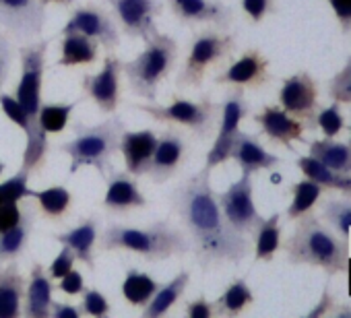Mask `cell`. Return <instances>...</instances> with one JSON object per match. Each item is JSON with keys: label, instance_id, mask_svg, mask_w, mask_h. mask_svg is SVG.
<instances>
[{"label": "cell", "instance_id": "44", "mask_svg": "<svg viewBox=\"0 0 351 318\" xmlns=\"http://www.w3.org/2000/svg\"><path fill=\"white\" fill-rule=\"evenodd\" d=\"M240 7H242V11L246 13V17L254 25L263 23L277 9L275 7V0H240Z\"/></svg>", "mask_w": 351, "mask_h": 318}, {"label": "cell", "instance_id": "28", "mask_svg": "<svg viewBox=\"0 0 351 318\" xmlns=\"http://www.w3.org/2000/svg\"><path fill=\"white\" fill-rule=\"evenodd\" d=\"M99 58V44L83 34H62L60 36V58L58 66H91Z\"/></svg>", "mask_w": 351, "mask_h": 318}, {"label": "cell", "instance_id": "34", "mask_svg": "<svg viewBox=\"0 0 351 318\" xmlns=\"http://www.w3.org/2000/svg\"><path fill=\"white\" fill-rule=\"evenodd\" d=\"M157 287H159V281H155L149 273L130 267V269H126L120 291L128 306L143 310L147 306V302L153 297V293L157 291Z\"/></svg>", "mask_w": 351, "mask_h": 318}, {"label": "cell", "instance_id": "11", "mask_svg": "<svg viewBox=\"0 0 351 318\" xmlns=\"http://www.w3.org/2000/svg\"><path fill=\"white\" fill-rule=\"evenodd\" d=\"M62 34H83L95 40L110 54L120 48L122 32L110 11H106L95 3H83L71 13L64 27L60 29V36Z\"/></svg>", "mask_w": 351, "mask_h": 318}, {"label": "cell", "instance_id": "24", "mask_svg": "<svg viewBox=\"0 0 351 318\" xmlns=\"http://www.w3.org/2000/svg\"><path fill=\"white\" fill-rule=\"evenodd\" d=\"M38 215L40 213L36 209V203H29V199H25L23 201L21 221L15 228H11V230L0 232V265H7L11 260H17V258H21L27 252Z\"/></svg>", "mask_w": 351, "mask_h": 318}, {"label": "cell", "instance_id": "15", "mask_svg": "<svg viewBox=\"0 0 351 318\" xmlns=\"http://www.w3.org/2000/svg\"><path fill=\"white\" fill-rule=\"evenodd\" d=\"M217 203L226 221L244 236L252 234L263 221V215L254 205V186L250 174H242L234 184H230L228 191L217 193Z\"/></svg>", "mask_w": 351, "mask_h": 318}, {"label": "cell", "instance_id": "21", "mask_svg": "<svg viewBox=\"0 0 351 318\" xmlns=\"http://www.w3.org/2000/svg\"><path fill=\"white\" fill-rule=\"evenodd\" d=\"M101 234V221L97 215H87L81 217L79 223L69 228L66 232L54 234V240L62 246H69L77 260H81L89 271H95V250H97V240Z\"/></svg>", "mask_w": 351, "mask_h": 318}, {"label": "cell", "instance_id": "7", "mask_svg": "<svg viewBox=\"0 0 351 318\" xmlns=\"http://www.w3.org/2000/svg\"><path fill=\"white\" fill-rule=\"evenodd\" d=\"M236 36L221 29H203L193 36L189 54L176 77L178 89H201L205 77L213 69H221L236 52Z\"/></svg>", "mask_w": 351, "mask_h": 318}, {"label": "cell", "instance_id": "47", "mask_svg": "<svg viewBox=\"0 0 351 318\" xmlns=\"http://www.w3.org/2000/svg\"><path fill=\"white\" fill-rule=\"evenodd\" d=\"M23 201L21 203H0V232L11 230L21 221Z\"/></svg>", "mask_w": 351, "mask_h": 318}, {"label": "cell", "instance_id": "48", "mask_svg": "<svg viewBox=\"0 0 351 318\" xmlns=\"http://www.w3.org/2000/svg\"><path fill=\"white\" fill-rule=\"evenodd\" d=\"M184 314L189 318H211L215 316V310H213V302H209L203 293L189 299L184 304Z\"/></svg>", "mask_w": 351, "mask_h": 318}, {"label": "cell", "instance_id": "10", "mask_svg": "<svg viewBox=\"0 0 351 318\" xmlns=\"http://www.w3.org/2000/svg\"><path fill=\"white\" fill-rule=\"evenodd\" d=\"M46 9L42 0H0V29L19 46L36 42L46 27Z\"/></svg>", "mask_w": 351, "mask_h": 318}, {"label": "cell", "instance_id": "42", "mask_svg": "<svg viewBox=\"0 0 351 318\" xmlns=\"http://www.w3.org/2000/svg\"><path fill=\"white\" fill-rule=\"evenodd\" d=\"M328 97L337 103H351V56L345 66L328 81Z\"/></svg>", "mask_w": 351, "mask_h": 318}, {"label": "cell", "instance_id": "4", "mask_svg": "<svg viewBox=\"0 0 351 318\" xmlns=\"http://www.w3.org/2000/svg\"><path fill=\"white\" fill-rule=\"evenodd\" d=\"M281 248L289 265L316 267L330 277L349 271V240L330 232L312 211L295 219V230Z\"/></svg>", "mask_w": 351, "mask_h": 318}, {"label": "cell", "instance_id": "46", "mask_svg": "<svg viewBox=\"0 0 351 318\" xmlns=\"http://www.w3.org/2000/svg\"><path fill=\"white\" fill-rule=\"evenodd\" d=\"M85 287H87L85 279L77 269H71L64 277L58 279V285H56V289L62 291L64 295H81Z\"/></svg>", "mask_w": 351, "mask_h": 318}, {"label": "cell", "instance_id": "30", "mask_svg": "<svg viewBox=\"0 0 351 318\" xmlns=\"http://www.w3.org/2000/svg\"><path fill=\"white\" fill-rule=\"evenodd\" d=\"M295 166L306 178L314 180L322 191H337V193H341L345 197H351V174L335 172V170L322 166L318 159H314L312 155L298 157Z\"/></svg>", "mask_w": 351, "mask_h": 318}, {"label": "cell", "instance_id": "5", "mask_svg": "<svg viewBox=\"0 0 351 318\" xmlns=\"http://www.w3.org/2000/svg\"><path fill=\"white\" fill-rule=\"evenodd\" d=\"M126 124L120 116H110L108 120L87 126L83 122H73L75 136L58 147L60 153L69 157V174L75 176L83 168H95L101 180L114 170L112 157L118 153L120 136Z\"/></svg>", "mask_w": 351, "mask_h": 318}, {"label": "cell", "instance_id": "16", "mask_svg": "<svg viewBox=\"0 0 351 318\" xmlns=\"http://www.w3.org/2000/svg\"><path fill=\"white\" fill-rule=\"evenodd\" d=\"M279 106L291 114L293 118L302 120L308 130L316 128V114H318V83L310 73H295L285 77L279 89Z\"/></svg>", "mask_w": 351, "mask_h": 318}, {"label": "cell", "instance_id": "50", "mask_svg": "<svg viewBox=\"0 0 351 318\" xmlns=\"http://www.w3.org/2000/svg\"><path fill=\"white\" fill-rule=\"evenodd\" d=\"M335 304H337V299L332 297V293H330V289L328 287H324V291L320 293V299L316 302V306L306 314V318H318V316H326V314H330L332 312V308H335Z\"/></svg>", "mask_w": 351, "mask_h": 318}, {"label": "cell", "instance_id": "35", "mask_svg": "<svg viewBox=\"0 0 351 318\" xmlns=\"http://www.w3.org/2000/svg\"><path fill=\"white\" fill-rule=\"evenodd\" d=\"M322 193L324 191L314 180H310L306 176L300 182H295L291 186V203H289V207L285 211L287 221H295L302 215L310 213L316 207V203H318V199H320Z\"/></svg>", "mask_w": 351, "mask_h": 318}, {"label": "cell", "instance_id": "52", "mask_svg": "<svg viewBox=\"0 0 351 318\" xmlns=\"http://www.w3.org/2000/svg\"><path fill=\"white\" fill-rule=\"evenodd\" d=\"M330 314L332 316H341V318H351V306H345V304L339 306V302H337Z\"/></svg>", "mask_w": 351, "mask_h": 318}, {"label": "cell", "instance_id": "12", "mask_svg": "<svg viewBox=\"0 0 351 318\" xmlns=\"http://www.w3.org/2000/svg\"><path fill=\"white\" fill-rule=\"evenodd\" d=\"M122 62L114 52L104 56L97 73H85L81 77V91L95 103L101 114H114L122 103Z\"/></svg>", "mask_w": 351, "mask_h": 318}, {"label": "cell", "instance_id": "53", "mask_svg": "<svg viewBox=\"0 0 351 318\" xmlns=\"http://www.w3.org/2000/svg\"><path fill=\"white\" fill-rule=\"evenodd\" d=\"M42 3L48 7V5H56V7H71L75 5V0H42Z\"/></svg>", "mask_w": 351, "mask_h": 318}, {"label": "cell", "instance_id": "31", "mask_svg": "<svg viewBox=\"0 0 351 318\" xmlns=\"http://www.w3.org/2000/svg\"><path fill=\"white\" fill-rule=\"evenodd\" d=\"M252 304H254V293H252L250 285L246 283L244 277H238V279L230 281V285L223 289V293L213 302V310L217 316L236 318V316L244 314Z\"/></svg>", "mask_w": 351, "mask_h": 318}, {"label": "cell", "instance_id": "2", "mask_svg": "<svg viewBox=\"0 0 351 318\" xmlns=\"http://www.w3.org/2000/svg\"><path fill=\"white\" fill-rule=\"evenodd\" d=\"M50 44H52L50 38H40L36 42L19 46L21 75H19V81L15 85L13 95L21 103V108L25 110V114L32 122V128H34V140L29 145H25L23 162H21V166L25 170H29L32 176L42 174V170L46 168V162H48V153H50L48 134L38 124L40 108L44 103L42 87H44L46 56H48Z\"/></svg>", "mask_w": 351, "mask_h": 318}, {"label": "cell", "instance_id": "8", "mask_svg": "<svg viewBox=\"0 0 351 318\" xmlns=\"http://www.w3.org/2000/svg\"><path fill=\"white\" fill-rule=\"evenodd\" d=\"M134 110L147 114L151 120L159 124H171L178 128H186L199 140H207L219 120V106L211 99L209 93H203L199 99H186L173 95L169 103H134Z\"/></svg>", "mask_w": 351, "mask_h": 318}, {"label": "cell", "instance_id": "49", "mask_svg": "<svg viewBox=\"0 0 351 318\" xmlns=\"http://www.w3.org/2000/svg\"><path fill=\"white\" fill-rule=\"evenodd\" d=\"M343 34L351 32V0H326Z\"/></svg>", "mask_w": 351, "mask_h": 318}, {"label": "cell", "instance_id": "37", "mask_svg": "<svg viewBox=\"0 0 351 318\" xmlns=\"http://www.w3.org/2000/svg\"><path fill=\"white\" fill-rule=\"evenodd\" d=\"M320 215L335 230L337 236H341L343 240H349V232H351V197L326 201L322 205Z\"/></svg>", "mask_w": 351, "mask_h": 318}, {"label": "cell", "instance_id": "13", "mask_svg": "<svg viewBox=\"0 0 351 318\" xmlns=\"http://www.w3.org/2000/svg\"><path fill=\"white\" fill-rule=\"evenodd\" d=\"M110 5L120 32L130 40L147 42L159 32L157 17H161L163 0H104Z\"/></svg>", "mask_w": 351, "mask_h": 318}, {"label": "cell", "instance_id": "6", "mask_svg": "<svg viewBox=\"0 0 351 318\" xmlns=\"http://www.w3.org/2000/svg\"><path fill=\"white\" fill-rule=\"evenodd\" d=\"M178 52V42L169 34L157 32L155 36H151L145 42V50L136 58L122 62V75L126 77L128 91L147 101H155L159 85L176 66Z\"/></svg>", "mask_w": 351, "mask_h": 318}, {"label": "cell", "instance_id": "1", "mask_svg": "<svg viewBox=\"0 0 351 318\" xmlns=\"http://www.w3.org/2000/svg\"><path fill=\"white\" fill-rule=\"evenodd\" d=\"M211 172L203 170L191 174L169 195L171 211L178 215L189 240L195 262L201 269L232 262L240 265L250 254V240L236 232L223 217L217 193L211 186Z\"/></svg>", "mask_w": 351, "mask_h": 318}, {"label": "cell", "instance_id": "19", "mask_svg": "<svg viewBox=\"0 0 351 318\" xmlns=\"http://www.w3.org/2000/svg\"><path fill=\"white\" fill-rule=\"evenodd\" d=\"M252 120L258 124L263 136L273 145H281L285 149H291V145L295 140L304 143L306 124L302 120L293 118L291 114H287L279 103L263 106L261 112H256L252 116Z\"/></svg>", "mask_w": 351, "mask_h": 318}, {"label": "cell", "instance_id": "40", "mask_svg": "<svg viewBox=\"0 0 351 318\" xmlns=\"http://www.w3.org/2000/svg\"><path fill=\"white\" fill-rule=\"evenodd\" d=\"M81 314L83 316H93V318H106L112 314V304L106 293L93 287H85L81 293Z\"/></svg>", "mask_w": 351, "mask_h": 318}, {"label": "cell", "instance_id": "33", "mask_svg": "<svg viewBox=\"0 0 351 318\" xmlns=\"http://www.w3.org/2000/svg\"><path fill=\"white\" fill-rule=\"evenodd\" d=\"M254 258L263 262H271L275 254L281 250V213H273L271 217H263V221L254 228Z\"/></svg>", "mask_w": 351, "mask_h": 318}, {"label": "cell", "instance_id": "39", "mask_svg": "<svg viewBox=\"0 0 351 318\" xmlns=\"http://www.w3.org/2000/svg\"><path fill=\"white\" fill-rule=\"evenodd\" d=\"M0 110H3V114L15 124L19 126L23 132H25V145H29L34 140V128H32V122L25 114V110L21 108V103L15 99L13 93H0Z\"/></svg>", "mask_w": 351, "mask_h": 318}, {"label": "cell", "instance_id": "17", "mask_svg": "<svg viewBox=\"0 0 351 318\" xmlns=\"http://www.w3.org/2000/svg\"><path fill=\"white\" fill-rule=\"evenodd\" d=\"M171 15L186 27L211 25L215 29H230L236 15L221 0H165Z\"/></svg>", "mask_w": 351, "mask_h": 318}, {"label": "cell", "instance_id": "36", "mask_svg": "<svg viewBox=\"0 0 351 318\" xmlns=\"http://www.w3.org/2000/svg\"><path fill=\"white\" fill-rule=\"evenodd\" d=\"M79 101H71V103H52V101H44L40 108V116H38V124L46 134H58L62 132L73 116V110L77 108Z\"/></svg>", "mask_w": 351, "mask_h": 318}, {"label": "cell", "instance_id": "27", "mask_svg": "<svg viewBox=\"0 0 351 318\" xmlns=\"http://www.w3.org/2000/svg\"><path fill=\"white\" fill-rule=\"evenodd\" d=\"M189 285H191V271H180L178 275H173L167 283H159L157 291L153 293V297L143 308V318L165 316L176 304L182 299Z\"/></svg>", "mask_w": 351, "mask_h": 318}, {"label": "cell", "instance_id": "43", "mask_svg": "<svg viewBox=\"0 0 351 318\" xmlns=\"http://www.w3.org/2000/svg\"><path fill=\"white\" fill-rule=\"evenodd\" d=\"M13 60H15V44L9 34L0 29V93L5 91V85L11 77Z\"/></svg>", "mask_w": 351, "mask_h": 318}, {"label": "cell", "instance_id": "22", "mask_svg": "<svg viewBox=\"0 0 351 318\" xmlns=\"http://www.w3.org/2000/svg\"><path fill=\"white\" fill-rule=\"evenodd\" d=\"M230 159H234V162L240 166L242 174H250V176L256 172L275 170L281 164V157H277L275 153H269L256 134L244 132L242 128L236 134Z\"/></svg>", "mask_w": 351, "mask_h": 318}, {"label": "cell", "instance_id": "41", "mask_svg": "<svg viewBox=\"0 0 351 318\" xmlns=\"http://www.w3.org/2000/svg\"><path fill=\"white\" fill-rule=\"evenodd\" d=\"M316 128H320L324 138H335L345 128V116L341 112V103L332 101L328 108L318 110V114H316Z\"/></svg>", "mask_w": 351, "mask_h": 318}, {"label": "cell", "instance_id": "38", "mask_svg": "<svg viewBox=\"0 0 351 318\" xmlns=\"http://www.w3.org/2000/svg\"><path fill=\"white\" fill-rule=\"evenodd\" d=\"M29 178H32L29 170H25L21 166L15 176H11L5 182H0V203H21V201L29 199V195H32Z\"/></svg>", "mask_w": 351, "mask_h": 318}, {"label": "cell", "instance_id": "20", "mask_svg": "<svg viewBox=\"0 0 351 318\" xmlns=\"http://www.w3.org/2000/svg\"><path fill=\"white\" fill-rule=\"evenodd\" d=\"M104 182H106V195L101 199V207L110 215H126L130 211L145 209L149 205L147 197L143 195L136 182V176L128 172L112 170Z\"/></svg>", "mask_w": 351, "mask_h": 318}, {"label": "cell", "instance_id": "51", "mask_svg": "<svg viewBox=\"0 0 351 318\" xmlns=\"http://www.w3.org/2000/svg\"><path fill=\"white\" fill-rule=\"evenodd\" d=\"M50 316H54V318H81L83 314H81V308L75 306V304L52 299V304H50Z\"/></svg>", "mask_w": 351, "mask_h": 318}, {"label": "cell", "instance_id": "54", "mask_svg": "<svg viewBox=\"0 0 351 318\" xmlns=\"http://www.w3.org/2000/svg\"><path fill=\"white\" fill-rule=\"evenodd\" d=\"M5 170H7V164H5V162H0V176H3Z\"/></svg>", "mask_w": 351, "mask_h": 318}, {"label": "cell", "instance_id": "18", "mask_svg": "<svg viewBox=\"0 0 351 318\" xmlns=\"http://www.w3.org/2000/svg\"><path fill=\"white\" fill-rule=\"evenodd\" d=\"M269 81H271L269 58L256 48L244 50L238 60L230 62L228 66H221V71L213 77L215 85H228L240 89H261Z\"/></svg>", "mask_w": 351, "mask_h": 318}, {"label": "cell", "instance_id": "55", "mask_svg": "<svg viewBox=\"0 0 351 318\" xmlns=\"http://www.w3.org/2000/svg\"><path fill=\"white\" fill-rule=\"evenodd\" d=\"M349 145H351V126H349Z\"/></svg>", "mask_w": 351, "mask_h": 318}, {"label": "cell", "instance_id": "23", "mask_svg": "<svg viewBox=\"0 0 351 318\" xmlns=\"http://www.w3.org/2000/svg\"><path fill=\"white\" fill-rule=\"evenodd\" d=\"M157 145V132L153 128L145 130H124L120 136L118 151L122 153L126 172L141 178L147 174V168L151 164V157L155 153Z\"/></svg>", "mask_w": 351, "mask_h": 318}, {"label": "cell", "instance_id": "29", "mask_svg": "<svg viewBox=\"0 0 351 318\" xmlns=\"http://www.w3.org/2000/svg\"><path fill=\"white\" fill-rule=\"evenodd\" d=\"M29 201H36L38 213L44 219L60 223V221H64L71 215L75 197H73V193L66 186L54 184V186H48L44 191H32Z\"/></svg>", "mask_w": 351, "mask_h": 318}, {"label": "cell", "instance_id": "26", "mask_svg": "<svg viewBox=\"0 0 351 318\" xmlns=\"http://www.w3.org/2000/svg\"><path fill=\"white\" fill-rule=\"evenodd\" d=\"M27 279L19 271L15 260L0 265V318H19L23 316Z\"/></svg>", "mask_w": 351, "mask_h": 318}, {"label": "cell", "instance_id": "3", "mask_svg": "<svg viewBox=\"0 0 351 318\" xmlns=\"http://www.w3.org/2000/svg\"><path fill=\"white\" fill-rule=\"evenodd\" d=\"M97 246L101 252H130L151 262L182 258L191 252V240L186 232L165 219H157L145 228L112 221L99 234Z\"/></svg>", "mask_w": 351, "mask_h": 318}, {"label": "cell", "instance_id": "14", "mask_svg": "<svg viewBox=\"0 0 351 318\" xmlns=\"http://www.w3.org/2000/svg\"><path fill=\"white\" fill-rule=\"evenodd\" d=\"M189 159V138L178 128L167 124L165 130L157 132V145L155 153L151 157V164L147 168V178L153 184H163L171 180L176 174L182 170V166Z\"/></svg>", "mask_w": 351, "mask_h": 318}, {"label": "cell", "instance_id": "32", "mask_svg": "<svg viewBox=\"0 0 351 318\" xmlns=\"http://www.w3.org/2000/svg\"><path fill=\"white\" fill-rule=\"evenodd\" d=\"M314 159L335 172L351 174V145L339 143L335 138H316L310 143V153Z\"/></svg>", "mask_w": 351, "mask_h": 318}, {"label": "cell", "instance_id": "25", "mask_svg": "<svg viewBox=\"0 0 351 318\" xmlns=\"http://www.w3.org/2000/svg\"><path fill=\"white\" fill-rule=\"evenodd\" d=\"M54 279L48 275L42 262H34L29 271V279L25 285L23 299V316L27 318H48L50 304L54 299Z\"/></svg>", "mask_w": 351, "mask_h": 318}, {"label": "cell", "instance_id": "9", "mask_svg": "<svg viewBox=\"0 0 351 318\" xmlns=\"http://www.w3.org/2000/svg\"><path fill=\"white\" fill-rule=\"evenodd\" d=\"M248 114H250V106L244 97V89L232 87V91L226 95L223 103L219 106V128L207 153L205 168L215 170L217 166H223L226 162H230L236 134L240 132V124Z\"/></svg>", "mask_w": 351, "mask_h": 318}, {"label": "cell", "instance_id": "45", "mask_svg": "<svg viewBox=\"0 0 351 318\" xmlns=\"http://www.w3.org/2000/svg\"><path fill=\"white\" fill-rule=\"evenodd\" d=\"M75 262H77L75 252H73L69 246H62L60 252H58V256L50 262V267H48L46 271H48V275H50L54 281H58V279L64 277L71 269H75Z\"/></svg>", "mask_w": 351, "mask_h": 318}]
</instances>
